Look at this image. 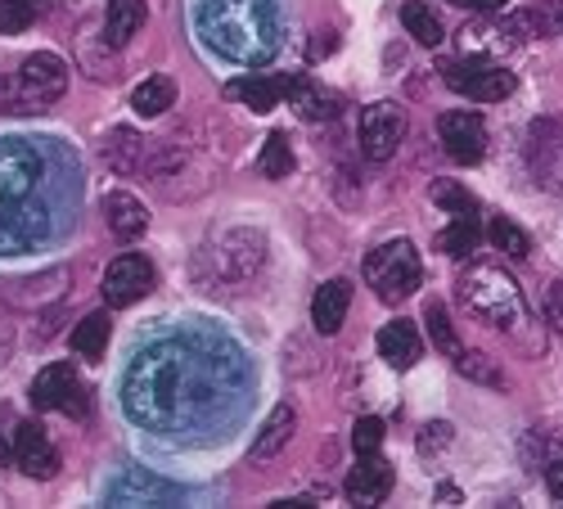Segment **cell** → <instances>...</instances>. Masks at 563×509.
Here are the masks:
<instances>
[{
    "instance_id": "obj_1",
    "label": "cell",
    "mask_w": 563,
    "mask_h": 509,
    "mask_svg": "<svg viewBox=\"0 0 563 509\" xmlns=\"http://www.w3.org/2000/svg\"><path fill=\"white\" fill-rule=\"evenodd\" d=\"M230 361H217L195 343L163 339L131 361L122 406L135 424L176 438L212 420V406L221 401V392H230Z\"/></svg>"
},
{
    "instance_id": "obj_2",
    "label": "cell",
    "mask_w": 563,
    "mask_h": 509,
    "mask_svg": "<svg viewBox=\"0 0 563 509\" xmlns=\"http://www.w3.org/2000/svg\"><path fill=\"white\" fill-rule=\"evenodd\" d=\"M195 27L221 59L244 68H257L279 51L275 0H199Z\"/></svg>"
},
{
    "instance_id": "obj_3",
    "label": "cell",
    "mask_w": 563,
    "mask_h": 509,
    "mask_svg": "<svg viewBox=\"0 0 563 509\" xmlns=\"http://www.w3.org/2000/svg\"><path fill=\"white\" fill-rule=\"evenodd\" d=\"M45 176L41 154L27 141H0V253L41 240Z\"/></svg>"
},
{
    "instance_id": "obj_4",
    "label": "cell",
    "mask_w": 563,
    "mask_h": 509,
    "mask_svg": "<svg viewBox=\"0 0 563 509\" xmlns=\"http://www.w3.org/2000/svg\"><path fill=\"white\" fill-rule=\"evenodd\" d=\"M455 302L464 307V316L483 320V325H492L509 339H528V330H532V307L500 262H487V257L468 262L455 275Z\"/></svg>"
},
{
    "instance_id": "obj_5",
    "label": "cell",
    "mask_w": 563,
    "mask_h": 509,
    "mask_svg": "<svg viewBox=\"0 0 563 509\" xmlns=\"http://www.w3.org/2000/svg\"><path fill=\"white\" fill-rule=\"evenodd\" d=\"M419 280H424V266H419L410 240H388L365 257V285L379 302H406L419 289Z\"/></svg>"
},
{
    "instance_id": "obj_6",
    "label": "cell",
    "mask_w": 563,
    "mask_h": 509,
    "mask_svg": "<svg viewBox=\"0 0 563 509\" xmlns=\"http://www.w3.org/2000/svg\"><path fill=\"white\" fill-rule=\"evenodd\" d=\"M442 81L464 100H478V104H496L505 96H514V73L500 68V59H451L442 64Z\"/></svg>"
},
{
    "instance_id": "obj_7",
    "label": "cell",
    "mask_w": 563,
    "mask_h": 509,
    "mask_svg": "<svg viewBox=\"0 0 563 509\" xmlns=\"http://www.w3.org/2000/svg\"><path fill=\"white\" fill-rule=\"evenodd\" d=\"M68 90V64L51 51H41L32 59L19 64V77H14V100H19V113L27 109H41V104H55Z\"/></svg>"
},
{
    "instance_id": "obj_8",
    "label": "cell",
    "mask_w": 563,
    "mask_h": 509,
    "mask_svg": "<svg viewBox=\"0 0 563 509\" xmlns=\"http://www.w3.org/2000/svg\"><path fill=\"white\" fill-rule=\"evenodd\" d=\"M406 131H410V118H406L401 104H393V100L369 104V109L361 113V154H365L369 163H388V158L401 150Z\"/></svg>"
},
{
    "instance_id": "obj_9",
    "label": "cell",
    "mask_w": 563,
    "mask_h": 509,
    "mask_svg": "<svg viewBox=\"0 0 563 509\" xmlns=\"http://www.w3.org/2000/svg\"><path fill=\"white\" fill-rule=\"evenodd\" d=\"M519 45H523V19L483 14L460 27V55L468 59H500L509 51H519Z\"/></svg>"
},
{
    "instance_id": "obj_10",
    "label": "cell",
    "mask_w": 563,
    "mask_h": 509,
    "mask_svg": "<svg viewBox=\"0 0 563 509\" xmlns=\"http://www.w3.org/2000/svg\"><path fill=\"white\" fill-rule=\"evenodd\" d=\"M154 262L145 257V253H122L109 270H104V302L113 307V311H122V307H135L140 298H150L154 294Z\"/></svg>"
},
{
    "instance_id": "obj_11",
    "label": "cell",
    "mask_w": 563,
    "mask_h": 509,
    "mask_svg": "<svg viewBox=\"0 0 563 509\" xmlns=\"http://www.w3.org/2000/svg\"><path fill=\"white\" fill-rule=\"evenodd\" d=\"M90 392L81 388V379H77V369L68 365V361H55V365H45L41 375L32 379V406L36 410H73V414H86L90 410V401H86Z\"/></svg>"
},
{
    "instance_id": "obj_12",
    "label": "cell",
    "mask_w": 563,
    "mask_h": 509,
    "mask_svg": "<svg viewBox=\"0 0 563 509\" xmlns=\"http://www.w3.org/2000/svg\"><path fill=\"white\" fill-rule=\"evenodd\" d=\"M438 135L455 163H483V154H487V122L478 113H464V109L442 113Z\"/></svg>"
},
{
    "instance_id": "obj_13",
    "label": "cell",
    "mask_w": 563,
    "mask_h": 509,
    "mask_svg": "<svg viewBox=\"0 0 563 509\" xmlns=\"http://www.w3.org/2000/svg\"><path fill=\"white\" fill-rule=\"evenodd\" d=\"M14 465L27 474V478H41V483H51L59 474V451L51 446V438H45L41 424H19L14 429Z\"/></svg>"
},
{
    "instance_id": "obj_14",
    "label": "cell",
    "mask_w": 563,
    "mask_h": 509,
    "mask_svg": "<svg viewBox=\"0 0 563 509\" xmlns=\"http://www.w3.org/2000/svg\"><path fill=\"white\" fill-rule=\"evenodd\" d=\"M208 253H212V266L221 270V280H244V275H253L262 262V235H253V230H230V235Z\"/></svg>"
},
{
    "instance_id": "obj_15",
    "label": "cell",
    "mask_w": 563,
    "mask_h": 509,
    "mask_svg": "<svg viewBox=\"0 0 563 509\" xmlns=\"http://www.w3.org/2000/svg\"><path fill=\"white\" fill-rule=\"evenodd\" d=\"M388 491H393V469L379 455H356V465L347 474V500L374 509V505L388 500Z\"/></svg>"
},
{
    "instance_id": "obj_16",
    "label": "cell",
    "mask_w": 563,
    "mask_h": 509,
    "mask_svg": "<svg viewBox=\"0 0 563 509\" xmlns=\"http://www.w3.org/2000/svg\"><path fill=\"white\" fill-rule=\"evenodd\" d=\"M225 96H230L234 104L253 109V113H271V109H279V100L289 96V77L253 73V77H240V81H230V86H225Z\"/></svg>"
},
{
    "instance_id": "obj_17",
    "label": "cell",
    "mask_w": 563,
    "mask_h": 509,
    "mask_svg": "<svg viewBox=\"0 0 563 509\" xmlns=\"http://www.w3.org/2000/svg\"><path fill=\"white\" fill-rule=\"evenodd\" d=\"M374 347H379V356H384L393 369H410L419 356H424V334H419L410 320H393V325L379 330Z\"/></svg>"
},
{
    "instance_id": "obj_18",
    "label": "cell",
    "mask_w": 563,
    "mask_h": 509,
    "mask_svg": "<svg viewBox=\"0 0 563 509\" xmlns=\"http://www.w3.org/2000/svg\"><path fill=\"white\" fill-rule=\"evenodd\" d=\"M104 221H109V230H113V240L131 244V240H140V235L150 230V208L140 203L135 195H126V190H113V195L104 199Z\"/></svg>"
},
{
    "instance_id": "obj_19",
    "label": "cell",
    "mask_w": 563,
    "mask_h": 509,
    "mask_svg": "<svg viewBox=\"0 0 563 509\" xmlns=\"http://www.w3.org/2000/svg\"><path fill=\"white\" fill-rule=\"evenodd\" d=\"M347 307H352V285L347 280H324L311 298V325L320 334H339L343 320H347Z\"/></svg>"
},
{
    "instance_id": "obj_20",
    "label": "cell",
    "mask_w": 563,
    "mask_h": 509,
    "mask_svg": "<svg viewBox=\"0 0 563 509\" xmlns=\"http://www.w3.org/2000/svg\"><path fill=\"white\" fill-rule=\"evenodd\" d=\"M145 154H150V141L131 126H113L109 141H104V163L118 171V176H135L145 167Z\"/></svg>"
},
{
    "instance_id": "obj_21",
    "label": "cell",
    "mask_w": 563,
    "mask_h": 509,
    "mask_svg": "<svg viewBox=\"0 0 563 509\" xmlns=\"http://www.w3.org/2000/svg\"><path fill=\"white\" fill-rule=\"evenodd\" d=\"M289 104L302 122H324L339 113V96L324 90L320 81H307V77H289Z\"/></svg>"
},
{
    "instance_id": "obj_22",
    "label": "cell",
    "mask_w": 563,
    "mask_h": 509,
    "mask_svg": "<svg viewBox=\"0 0 563 509\" xmlns=\"http://www.w3.org/2000/svg\"><path fill=\"white\" fill-rule=\"evenodd\" d=\"M109 334H113V320H109V311H90V316H81L77 325H73V352L81 356V361H104V347H109Z\"/></svg>"
},
{
    "instance_id": "obj_23",
    "label": "cell",
    "mask_w": 563,
    "mask_h": 509,
    "mask_svg": "<svg viewBox=\"0 0 563 509\" xmlns=\"http://www.w3.org/2000/svg\"><path fill=\"white\" fill-rule=\"evenodd\" d=\"M294 429H298V410H294V406H275V410H271V420L262 424V433L253 438V460H271V455H279V451L289 446Z\"/></svg>"
},
{
    "instance_id": "obj_24",
    "label": "cell",
    "mask_w": 563,
    "mask_h": 509,
    "mask_svg": "<svg viewBox=\"0 0 563 509\" xmlns=\"http://www.w3.org/2000/svg\"><path fill=\"white\" fill-rule=\"evenodd\" d=\"M145 27V0H109V14H104V36L113 51H122V45Z\"/></svg>"
},
{
    "instance_id": "obj_25",
    "label": "cell",
    "mask_w": 563,
    "mask_h": 509,
    "mask_svg": "<svg viewBox=\"0 0 563 509\" xmlns=\"http://www.w3.org/2000/svg\"><path fill=\"white\" fill-rule=\"evenodd\" d=\"M109 500L113 505H172V500H180V491L176 487H167V483H158V478H150V474H140V478H126V483H118L113 491H109Z\"/></svg>"
},
{
    "instance_id": "obj_26",
    "label": "cell",
    "mask_w": 563,
    "mask_h": 509,
    "mask_svg": "<svg viewBox=\"0 0 563 509\" xmlns=\"http://www.w3.org/2000/svg\"><path fill=\"white\" fill-rule=\"evenodd\" d=\"M176 104V81L172 77H150V81H140L135 90H131V109L140 113V118H163L167 109Z\"/></svg>"
},
{
    "instance_id": "obj_27",
    "label": "cell",
    "mask_w": 563,
    "mask_h": 509,
    "mask_svg": "<svg viewBox=\"0 0 563 509\" xmlns=\"http://www.w3.org/2000/svg\"><path fill=\"white\" fill-rule=\"evenodd\" d=\"M487 240H492L496 253L509 257V262H528V253H532L528 230L514 221V217H492V221H487Z\"/></svg>"
},
{
    "instance_id": "obj_28",
    "label": "cell",
    "mask_w": 563,
    "mask_h": 509,
    "mask_svg": "<svg viewBox=\"0 0 563 509\" xmlns=\"http://www.w3.org/2000/svg\"><path fill=\"white\" fill-rule=\"evenodd\" d=\"M401 27H406V36H415L419 45H429V51H433V45H442V19L424 5V0H406V5H401Z\"/></svg>"
},
{
    "instance_id": "obj_29",
    "label": "cell",
    "mask_w": 563,
    "mask_h": 509,
    "mask_svg": "<svg viewBox=\"0 0 563 509\" xmlns=\"http://www.w3.org/2000/svg\"><path fill=\"white\" fill-rule=\"evenodd\" d=\"M257 171H262L266 180H285V176L294 171V141H289L285 131L266 135V145H262V158H257Z\"/></svg>"
},
{
    "instance_id": "obj_30",
    "label": "cell",
    "mask_w": 563,
    "mask_h": 509,
    "mask_svg": "<svg viewBox=\"0 0 563 509\" xmlns=\"http://www.w3.org/2000/svg\"><path fill=\"white\" fill-rule=\"evenodd\" d=\"M478 240H483L478 221H474V217H455V221L442 230L438 248H442L446 257H474V253H478Z\"/></svg>"
},
{
    "instance_id": "obj_31",
    "label": "cell",
    "mask_w": 563,
    "mask_h": 509,
    "mask_svg": "<svg viewBox=\"0 0 563 509\" xmlns=\"http://www.w3.org/2000/svg\"><path fill=\"white\" fill-rule=\"evenodd\" d=\"M424 325H429V339H433V347H438V352H446L451 361L464 352V347H460V339H455V325H451V311H446L438 298L424 307Z\"/></svg>"
},
{
    "instance_id": "obj_32",
    "label": "cell",
    "mask_w": 563,
    "mask_h": 509,
    "mask_svg": "<svg viewBox=\"0 0 563 509\" xmlns=\"http://www.w3.org/2000/svg\"><path fill=\"white\" fill-rule=\"evenodd\" d=\"M429 199L438 203V208H446L451 217H474L478 212V199L464 190L460 180H433V190H429Z\"/></svg>"
},
{
    "instance_id": "obj_33",
    "label": "cell",
    "mask_w": 563,
    "mask_h": 509,
    "mask_svg": "<svg viewBox=\"0 0 563 509\" xmlns=\"http://www.w3.org/2000/svg\"><path fill=\"white\" fill-rule=\"evenodd\" d=\"M455 369H460L464 379L487 384V388H500V384H505L500 365H492V356H483V352H460V356H455Z\"/></svg>"
},
{
    "instance_id": "obj_34",
    "label": "cell",
    "mask_w": 563,
    "mask_h": 509,
    "mask_svg": "<svg viewBox=\"0 0 563 509\" xmlns=\"http://www.w3.org/2000/svg\"><path fill=\"white\" fill-rule=\"evenodd\" d=\"M352 446H356V455H379V446H384V420H374V414L356 420Z\"/></svg>"
},
{
    "instance_id": "obj_35",
    "label": "cell",
    "mask_w": 563,
    "mask_h": 509,
    "mask_svg": "<svg viewBox=\"0 0 563 509\" xmlns=\"http://www.w3.org/2000/svg\"><path fill=\"white\" fill-rule=\"evenodd\" d=\"M32 23V5L27 0H0V36H14Z\"/></svg>"
},
{
    "instance_id": "obj_36",
    "label": "cell",
    "mask_w": 563,
    "mask_h": 509,
    "mask_svg": "<svg viewBox=\"0 0 563 509\" xmlns=\"http://www.w3.org/2000/svg\"><path fill=\"white\" fill-rule=\"evenodd\" d=\"M451 442H455L451 424H446V420H438V424H429L424 433H419V455H438V451H446Z\"/></svg>"
},
{
    "instance_id": "obj_37",
    "label": "cell",
    "mask_w": 563,
    "mask_h": 509,
    "mask_svg": "<svg viewBox=\"0 0 563 509\" xmlns=\"http://www.w3.org/2000/svg\"><path fill=\"white\" fill-rule=\"evenodd\" d=\"M334 32H316L311 36V45H307V59H324V55H334Z\"/></svg>"
},
{
    "instance_id": "obj_38",
    "label": "cell",
    "mask_w": 563,
    "mask_h": 509,
    "mask_svg": "<svg viewBox=\"0 0 563 509\" xmlns=\"http://www.w3.org/2000/svg\"><path fill=\"white\" fill-rule=\"evenodd\" d=\"M451 5H460V10H474V14H500L509 0H451Z\"/></svg>"
},
{
    "instance_id": "obj_39",
    "label": "cell",
    "mask_w": 563,
    "mask_h": 509,
    "mask_svg": "<svg viewBox=\"0 0 563 509\" xmlns=\"http://www.w3.org/2000/svg\"><path fill=\"white\" fill-rule=\"evenodd\" d=\"M10 352H14V325H10V316L0 311V365L10 361Z\"/></svg>"
},
{
    "instance_id": "obj_40",
    "label": "cell",
    "mask_w": 563,
    "mask_h": 509,
    "mask_svg": "<svg viewBox=\"0 0 563 509\" xmlns=\"http://www.w3.org/2000/svg\"><path fill=\"white\" fill-rule=\"evenodd\" d=\"M545 307H550V316L559 320V325H563V280L550 289V298H545Z\"/></svg>"
},
{
    "instance_id": "obj_41",
    "label": "cell",
    "mask_w": 563,
    "mask_h": 509,
    "mask_svg": "<svg viewBox=\"0 0 563 509\" xmlns=\"http://www.w3.org/2000/svg\"><path fill=\"white\" fill-rule=\"evenodd\" d=\"M550 491L563 500V460H559V465H550Z\"/></svg>"
},
{
    "instance_id": "obj_42",
    "label": "cell",
    "mask_w": 563,
    "mask_h": 509,
    "mask_svg": "<svg viewBox=\"0 0 563 509\" xmlns=\"http://www.w3.org/2000/svg\"><path fill=\"white\" fill-rule=\"evenodd\" d=\"M0 465H14V442L0 433Z\"/></svg>"
},
{
    "instance_id": "obj_43",
    "label": "cell",
    "mask_w": 563,
    "mask_h": 509,
    "mask_svg": "<svg viewBox=\"0 0 563 509\" xmlns=\"http://www.w3.org/2000/svg\"><path fill=\"white\" fill-rule=\"evenodd\" d=\"M438 500H446V505H455V500H460V491H455V487H438Z\"/></svg>"
},
{
    "instance_id": "obj_44",
    "label": "cell",
    "mask_w": 563,
    "mask_h": 509,
    "mask_svg": "<svg viewBox=\"0 0 563 509\" xmlns=\"http://www.w3.org/2000/svg\"><path fill=\"white\" fill-rule=\"evenodd\" d=\"M554 27H559V36H563V10H559V14H554Z\"/></svg>"
}]
</instances>
